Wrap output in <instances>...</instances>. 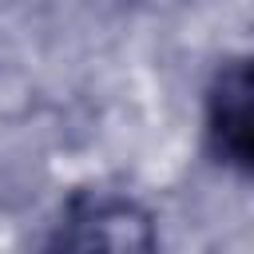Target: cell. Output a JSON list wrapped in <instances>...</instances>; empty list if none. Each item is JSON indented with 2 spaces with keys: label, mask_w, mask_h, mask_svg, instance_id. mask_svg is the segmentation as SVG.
I'll return each mask as SVG.
<instances>
[{
  "label": "cell",
  "mask_w": 254,
  "mask_h": 254,
  "mask_svg": "<svg viewBox=\"0 0 254 254\" xmlns=\"http://www.w3.org/2000/svg\"><path fill=\"white\" fill-rule=\"evenodd\" d=\"M40 254H159V226L123 190H79L60 206Z\"/></svg>",
  "instance_id": "cell-1"
},
{
  "label": "cell",
  "mask_w": 254,
  "mask_h": 254,
  "mask_svg": "<svg viewBox=\"0 0 254 254\" xmlns=\"http://www.w3.org/2000/svg\"><path fill=\"white\" fill-rule=\"evenodd\" d=\"M202 143L222 171L254 179V52L214 67L202 91Z\"/></svg>",
  "instance_id": "cell-2"
}]
</instances>
